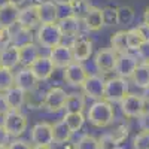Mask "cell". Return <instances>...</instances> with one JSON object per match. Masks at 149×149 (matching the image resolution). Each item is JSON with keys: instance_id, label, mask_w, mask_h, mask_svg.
I'll return each instance as SVG.
<instances>
[{"instance_id": "4fadbf2b", "label": "cell", "mask_w": 149, "mask_h": 149, "mask_svg": "<svg viewBox=\"0 0 149 149\" xmlns=\"http://www.w3.org/2000/svg\"><path fill=\"white\" fill-rule=\"evenodd\" d=\"M72 52H73V58L78 63H82V61L88 60L93 54V42L90 39H86L84 36H76L73 39L72 45Z\"/></svg>"}, {"instance_id": "e0dca14e", "label": "cell", "mask_w": 149, "mask_h": 149, "mask_svg": "<svg viewBox=\"0 0 149 149\" xmlns=\"http://www.w3.org/2000/svg\"><path fill=\"white\" fill-rule=\"evenodd\" d=\"M84 26L88 31H100L104 27V22H103V14H102V9L97 8V6H91L88 8L86 14L84 17Z\"/></svg>"}, {"instance_id": "6da1fadb", "label": "cell", "mask_w": 149, "mask_h": 149, "mask_svg": "<svg viewBox=\"0 0 149 149\" xmlns=\"http://www.w3.org/2000/svg\"><path fill=\"white\" fill-rule=\"evenodd\" d=\"M86 119L90 121L91 125L98 127V128H104V127L110 125L115 119L113 106L106 100H95L90 106L88 112H86Z\"/></svg>"}, {"instance_id": "db71d44e", "label": "cell", "mask_w": 149, "mask_h": 149, "mask_svg": "<svg viewBox=\"0 0 149 149\" xmlns=\"http://www.w3.org/2000/svg\"><path fill=\"white\" fill-rule=\"evenodd\" d=\"M86 2H88V3H90V0H86Z\"/></svg>"}, {"instance_id": "30bf717a", "label": "cell", "mask_w": 149, "mask_h": 149, "mask_svg": "<svg viewBox=\"0 0 149 149\" xmlns=\"http://www.w3.org/2000/svg\"><path fill=\"white\" fill-rule=\"evenodd\" d=\"M48 57L51 58V61L54 63L55 69H63V70L74 61L72 48L69 45H63V43H60V45L51 48Z\"/></svg>"}, {"instance_id": "60d3db41", "label": "cell", "mask_w": 149, "mask_h": 149, "mask_svg": "<svg viewBox=\"0 0 149 149\" xmlns=\"http://www.w3.org/2000/svg\"><path fill=\"white\" fill-rule=\"evenodd\" d=\"M8 149H33V146L26 140H12L8 145Z\"/></svg>"}, {"instance_id": "7c38bea8", "label": "cell", "mask_w": 149, "mask_h": 149, "mask_svg": "<svg viewBox=\"0 0 149 149\" xmlns=\"http://www.w3.org/2000/svg\"><path fill=\"white\" fill-rule=\"evenodd\" d=\"M63 78L72 86H82V84L85 82V79L88 78V72H86V69L84 67L82 63L73 61L72 64H69L64 69Z\"/></svg>"}, {"instance_id": "3957f363", "label": "cell", "mask_w": 149, "mask_h": 149, "mask_svg": "<svg viewBox=\"0 0 149 149\" xmlns=\"http://www.w3.org/2000/svg\"><path fill=\"white\" fill-rule=\"evenodd\" d=\"M29 125L27 116L21 113V110H9L3 116V127L10 137H19L26 133Z\"/></svg>"}, {"instance_id": "44dd1931", "label": "cell", "mask_w": 149, "mask_h": 149, "mask_svg": "<svg viewBox=\"0 0 149 149\" xmlns=\"http://www.w3.org/2000/svg\"><path fill=\"white\" fill-rule=\"evenodd\" d=\"M81 22L82 19H78L74 15H67L63 17L57 21V26L60 29V31L63 33V36L67 37H76L79 36V29H81Z\"/></svg>"}, {"instance_id": "7402d4cb", "label": "cell", "mask_w": 149, "mask_h": 149, "mask_svg": "<svg viewBox=\"0 0 149 149\" xmlns=\"http://www.w3.org/2000/svg\"><path fill=\"white\" fill-rule=\"evenodd\" d=\"M18 64H19V48L9 45L8 48L0 49V66L14 70Z\"/></svg>"}, {"instance_id": "277c9868", "label": "cell", "mask_w": 149, "mask_h": 149, "mask_svg": "<svg viewBox=\"0 0 149 149\" xmlns=\"http://www.w3.org/2000/svg\"><path fill=\"white\" fill-rule=\"evenodd\" d=\"M36 37H37L39 45H42L43 48L51 49V48L60 45L64 36L60 31L57 22H55V24H40L39 29H37Z\"/></svg>"}, {"instance_id": "836d02e7", "label": "cell", "mask_w": 149, "mask_h": 149, "mask_svg": "<svg viewBox=\"0 0 149 149\" xmlns=\"http://www.w3.org/2000/svg\"><path fill=\"white\" fill-rule=\"evenodd\" d=\"M69 8L72 10V15H74L78 19H84L86 10L90 8V3L86 2V0H74Z\"/></svg>"}, {"instance_id": "ba28073f", "label": "cell", "mask_w": 149, "mask_h": 149, "mask_svg": "<svg viewBox=\"0 0 149 149\" xmlns=\"http://www.w3.org/2000/svg\"><path fill=\"white\" fill-rule=\"evenodd\" d=\"M104 84L106 79H103L100 74H88V78L82 84V91L85 97H90L93 100H103Z\"/></svg>"}, {"instance_id": "7dc6e473", "label": "cell", "mask_w": 149, "mask_h": 149, "mask_svg": "<svg viewBox=\"0 0 149 149\" xmlns=\"http://www.w3.org/2000/svg\"><path fill=\"white\" fill-rule=\"evenodd\" d=\"M143 22L149 26V6H148V8L145 9V12H143Z\"/></svg>"}, {"instance_id": "c3c4849f", "label": "cell", "mask_w": 149, "mask_h": 149, "mask_svg": "<svg viewBox=\"0 0 149 149\" xmlns=\"http://www.w3.org/2000/svg\"><path fill=\"white\" fill-rule=\"evenodd\" d=\"M5 2H8V3H12V5H15V6H19V5H22L26 0H5Z\"/></svg>"}, {"instance_id": "e575fe53", "label": "cell", "mask_w": 149, "mask_h": 149, "mask_svg": "<svg viewBox=\"0 0 149 149\" xmlns=\"http://www.w3.org/2000/svg\"><path fill=\"white\" fill-rule=\"evenodd\" d=\"M102 14H103V22H104V26H109V27L118 26V14H116V8L106 6V8L102 9Z\"/></svg>"}, {"instance_id": "d590c367", "label": "cell", "mask_w": 149, "mask_h": 149, "mask_svg": "<svg viewBox=\"0 0 149 149\" xmlns=\"http://www.w3.org/2000/svg\"><path fill=\"white\" fill-rule=\"evenodd\" d=\"M143 42L145 40L137 34V31H136L134 29L127 31V46H128V51H137Z\"/></svg>"}, {"instance_id": "5bb4252c", "label": "cell", "mask_w": 149, "mask_h": 149, "mask_svg": "<svg viewBox=\"0 0 149 149\" xmlns=\"http://www.w3.org/2000/svg\"><path fill=\"white\" fill-rule=\"evenodd\" d=\"M30 70L33 72V74L36 76L37 81L43 82V81H48L49 78L52 76V73H54V70H55V66H54V63L51 61V58H49V57L40 55V57L30 66Z\"/></svg>"}, {"instance_id": "bcb514c9", "label": "cell", "mask_w": 149, "mask_h": 149, "mask_svg": "<svg viewBox=\"0 0 149 149\" xmlns=\"http://www.w3.org/2000/svg\"><path fill=\"white\" fill-rule=\"evenodd\" d=\"M55 3H58V5H63V6H70L74 0H54Z\"/></svg>"}, {"instance_id": "f546056e", "label": "cell", "mask_w": 149, "mask_h": 149, "mask_svg": "<svg viewBox=\"0 0 149 149\" xmlns=\"http://www.w3.org/2000/svg\"><path fill=\"white\" fill-rule=\"evenodd\" d=\"M64 122L67 124V125L70 127V130L73 133H76L79 131L82 127H84V124H85V116L82 112H66V115H64Z\"/></svg>"}, {"instance_id": "816d5d0a", "label": "cell", "mask_w": 149, "mask_h": 149, "mask_svg": "<svg viewBox=\"0 0 149 149\" xmlns=\"http://www.w3.org/2000/svg\"><path fill=\"white\" fill-rule=\"evenodd\" d=\"M113 149H124V148H121V146H116V148H113Z\"/></svg>"}, {"instance_id": "52a82bcc", "label": "cell", "mask_w": 149, "mask_h": 149, "mask_svg": "<svg viewBox=\"0 0 149 149\" xmlns=\"http://www.w3.org/2000/svg\"><path fill=\"white\" fill-rule=\"evenodd\" d=\"M116 61H118V54L112 48L100 49V51H97V54L94 57V64H95L97 70L100 73H103V74L115 72Z\"/></svg>"}, {"instance_id": "4316f807", "label": "cell", "mask_w": 149, "mask_h": 149, "mask_svg": "<svg viewBox=\"0 0 149 149\" xmlns=\"http://www.w3.org/2000/svg\"><path fill=\"white\" fill-rule=\"evenodd\" d=\"M31 42H33V33H31V30L18 26V29L15 31H12V45H14V46L21 48V46L27 45V43H31Z\"/></svg>"}, {"instance_id": "74e56055", "label": "cell", "mask_w": 149, "mask_h": 149, "mask_svg": "<svg viewBox=\"0 0 149 149\" xmlns=\"http://www.w3.org/2000/svg\"><path fill=\"white\" fill-rule=\"evenodd\" d=\"M12 45V29L0 26V49Z\"/></svg>"}, {"instance_id": "f35d334b", "label": "cell", "mask_w": 149, "mask_h": 149, "mask_svg": "<svg viewBox=\"0 0 149 149\" xmlns=\"http://www.w3.org/2000/svg\"><path fill=\"white\" fill-rule=\"evenodd\" d=\"M137 124H139V128L142 131L149 133V110H145L143 113L137 118Z\"/></svg>"}, {"instance_id": "d6986e66", "label": "cell", "mask_w": 149, "mask_h": 149, "mask_svg": "<svg viewBox=\"0 0 149 149\" xmlns=\"http://www.w3.org/2000/svg\"><path fill=\"white\" fill-rule=\"evenodd\" d=\"M37 81L30 67H24L15 74V86L21 88L26 93H33L37 88Z\"/></svg>"}, {"instance_id": "ab89813d", "label": "cell", "mask_w": 149, "mask_h": 149, "mask_svg": "<svg viewBox=\"0 0 149 149\" xmlns=\"http://www.w3.org/2000/svg\"><path fill=\"white\" fill-rule=\"evenodd\" d=\"M137 55L139 58H142L145 63H149V40H145L140 48L137 49Z\"/></svg>"}, {"instance_id": "b9f144b4", "label": "cell", "mask_w": 149, "mask_h": 149, "mask_svg": "<svg viewBox=\"0 0 149 149\" xmlns=\"http://www.w3.org/2000/svg\"><path fill=\"white\" fill-rule=\"evenodd\" d=\"M134 30L137 31V34L142 37L143 40H149V26L148 24L142 22V24H139L137 27H134Z\"/></svg>"}, {"instance_id": "8fae6325", "label": "cell", "mask_w": 149, "mask_h": 149, "mask_svg": "<svg viewBox=\"0 0 149 149\" xmlns=\"http://www.w3.org/2000/svg\"><path fill=\"white\" fill-rule=\"evenodd\" d=\"M139 66V60L136 55L127 52V54H121L118 55V61L115 66V73L116 76H121L124 79H128L133 76L134 70Z\"/></svg>"}, {"instance_id": "1f68e13d", "label": "cell", "mask_w": 149, "mask_h": 149, "mask_svg": "<svg viewBox=\"0 0 149 149\" xmlns=\"http://www.w3.org/2000/svg\"><path fill=\"white\" fill-rule=\"evenodd\" d=\"M15 85V74L12 70L0 66V93H6Z\"/></svg>"}, {"instance_id": "d6a6232c", "label": "cell", "mask_w": 149, "mask_h": 149, "mask_svg": "<svg viewBox=\"0 0 149 149\" xmlns=\"http://www.w3.org/2000/svg\"><path fill=\"white\" fill-rule=\"evenodd\" d=\"M74 149H100V142L94 136L84 134L78 140V143L74 145Z\"/></svg>"}, {"instance_id": "ac0fdd59", "label": "cell", "mask_w": 149, "mask_h": 149, "mask_svg": "<svg viewBox=\"0 0 149 149\" xmlns=\"http://www.w3.org/2000/svg\"><path fill=\"white\" fill-rule=\"evenodd\" d=\"M18 15H19V8L18 6L8 3V2L0 3V26L2 27L12 29L14 26H17Z\"/></svg>"}, {"instance_id": "f907efd6", "label": "cell", "mask_w": 149, "mask_h": 149, "mask_svg": "<svg viewBox=\"0 0 149 149\" xmlns=\"http://www.w3.org/2000/svg\"><path fill=\"white\" fill-rule=\"evenodd\" d=\"M0 149H8V146H0Z\"/></svg>"}, {"instance_id": "f5cc1de1", "label": "cell", "mask_w": 149, "mask_h": 149, "mask_svg": "<svg viewBox=\"0 0 149 149\" xmlns=\"http://www.w3.org/2000/svg\"><path fill=\"white\" fill-rule=\"evenodd\" d=\"M146 64H148V67H149V63H146Z\"/></svg>"}, {"instance_id": "8d00e7d4", "label": "cell", "mask_w": 149, "mask_h": 149, "mask_svg": "<svg viewBox=\"0 0 149 149\" xmlns=\"http://www.w3.org/2000/svg\"><path fill=\"white\" fill-rule=\"evenodd\" d=\"M133 149H149V133L140 131L133 139Z\"/></svg>"}, {"instance_id": "9a60e30c", "label": "cell", "mask_w": 149, "mask_h": 149, "mask_svg": "<svg viewBox=\"0 0 149 149\" xmlns=\"http://www.w3.org/2000/svg\"><path fill=\"white\" fill-rule=\"evenodd\" d=\"M31 142L34 145H52V125L49 122H37L31 128Z\"/></svg>"}, {"instance_id": "f6af8a7d", "label": "cell", "mask_w": 149, "mask_h": 149, "mask_svg": "<svg viewBox=\"0 0 149 149\" xmlns=\"http://www.w3.org/2000/svg\"><path fill=\"white\" fill-rule=\"evenodd\" d=\"M142 97H143V100L146 102V104H149V85L145 86V88H142Z\"/></svg>"}, {"instance_id": "f1b7e54d", "label": "cell", "mask_w": 149, "mask_h": 149, "mask_svg": "<svg viewBox=\"0 0 149 149\" xmlns=\"http://www.w3.org/2000/svg\"><path fill=\"white\" fill-rule=\"evenodd\" d=\"M131 79H133V84L136 86H139V88H145V86H148L149 85V67H148V64L146 63L139 64L137 69L134 70Z\"/></svg>"}, {"instance_id": "83f0119b", "label": "cell", "mask_w": 149, "mask_h": 149, "mask_svg": "<svg viewBox=\"0 0 149 149\" xmlns=\"http://www.w3.org/2000/svg\"><path fill=\"white\" fill-rule=\"evenodd\" d=\"M64 109L66 112H82L85 109V94H81V93L69 94Z\"/></svg>"}, {"instance_id": "5b68a950", "label": "cell", "mask_w": 149, "mask_h": 149, "mask_svg": "<svg viewBox=\"0 0 149 149\" xmlns=\"http://www.w3.org/2000/svg\"><path fill=\"white\" fill-rule=\"evenodd\" d=\"M119 107L127 118H139L146 110V102L142 94H127L119 103Z\"/></svg>"}, {"instance_id": "ee69618b", "label": "cell", "mask_w": 149, "mask_h": 149, "mask_svg": "<svg viewBox=\"0 0 149 149\" xmlns=\"http://www.w3.org/2000/svg\"><path fill=\"white\" fill-rule=\"evenodd\" d=\"M9 137H10V136L8 134L5 127L0 125V146H8L9 145Z\"/></svg>"}, {"instance_id": "484cf974", "label": "cell", "mask_w": 149, "mask_h": 149, "mask_svg": "<svg viewBox=\"0 0 149 149\" xmlns=\"http://www.w3.org/2000/svg\"><path fill=\"white\" fill-rule=\"evenodd\" d=\"M110 48L113 49L118 55L128 52V46H127V31H125V30H119V31H116V33L112 34V37H110Z\"/></svg>"}, {"instance_id": "cb8c5ba5", "label": "cell", "mask_w": 149, "mask_h": 149, "mask_svg": "<svg viewBox=\"0 0 149 149\" xmlns=\"http://www.w3.org/2000/svg\"><path fill=\"white\" fill-rule=\"evenodd\" d=\"M5 97H6V102L9 104V109L10 110H19L24 103H26V97H27V93L22 91L18 86H12L9 88L6 93H5Z\"/></svg>"}, {"instance_id": "7a4b0ae2", "label": "cell", "mask_w": 149, "mask_h": 149, "mask_svg": "<svg viewBox=\"0 0 149 149\" xmlns=\"http://www.w3.org/2000/svg\"><path fill=\"white\" fill-rule=\"evenodd\" d=\"M127 94H128L127 79H124L121 76H113V78L106 79L103 100H106L109 103H121L122 98Z\"/></svg>"}, {"instance_id": "d4e9b609", "label": "cell", "mask_w": 149, "mask_h": 149, "mask_svg": "<svg viewBox=\"0 0 149 149\" xmlns=\"http://www.w3.org/2000/svg\"><path fill=\"white\" fill-rule=\"evenodd\" d=\"M73 131L70 130V127L64 122V119H61L58 122H55L52 125V137H54V143L55 145H63V143H69L72 139Z\"/></svg>"}, {"instance_id": "681fc988", "label": "cell", "mask_w": 149, "mask_h": 149, "mask_svg": "<svg viewBox=\"0 0 149 149\" xmlns=\"http://www.w3.org/2000/svg\"><path fill=\"white\" fill-rule=\"evenodd\" d=\"M33 149H52L51 145H34Z\"/></svg>"}, {"instance_id": "ffe728a7", "label": "cell", "mask_w": 149, "mask_h": 149, "mask_svg": "<svg viewBox=\"0 0 149 149\" xmlns=\"http://www.w3.org/2000/svg\"><path fill=\"white\" fill-rule=\"evenodd\" d=\"M37 12H39L40 24H55L58 21V6L52 0L37 3Z\"/></svg>"}, {"instance_id": "8992f818", "label": "cell", "mask_w": 149, "mask_h": 149, "mask_svg": "<svg viewBox=\"0 0 149 149\" xmlns=\"http://www.w3.org/2000/svg\"><path fill=\"white\" fill-rule=\"evenodd\" d=\"M67 93L64 88L61 86H52L49 88L43 97L42 106L48 110V112H58L61 109H64L66 106V100H67Z\"/></svg>"}, {"instance_id": "7bdbcfd3", "label": "cell", "mask_w": 149, "mask_h": 149, "mask_svg": "<svg viewBox=\"0 0 149 149\" xmlns=\"http://www.w3.org/2000/svg\"><path fill=\"white\" fill-rule=\"evenodd\" d=\"M9 110H10V109H9V104H8V102H6L5 94H0V116H5Z\"/></svg>"}, {"instance_id": "603a6c76", "label": "cell", "mask_w": 149, "mask_h": 149, "mask_svg": "<svg viewBox=\"0 0 149 149\" xmlns=\"http://www.w3.org/2000/svg\"><path fill=\"white\" fill-rule=\"evenodd\" d=\"M39 57H40V51L34 42L19 48V64L24 67H30Z\"/></svg>"}, {"instance_id": "4dcf8cb0", "label": "cell", "mask_w": 149, "mask_h": 149, "mask_svg": "<svg viewBox=\"0 0 149 149\" xmlns=\"http://www.w3.org/2000/svg\"><path fill=\"white\" fill-rule=\"evenodd\" d=\"M116 14H118V26H130L136 18L134 9L128 5H122L116 8Z\"/></svg>"}, {"instance_id": "2e32d148", "label": "cell", "mask_w": 149, "mask_h": 149, "mask_svg": "<svg viewBox=\"0 0 149 149\" xmlns=\"http://www.w3.org/2000/svg\"><path fill=\"white\" fill-rule=\"evenodd\" d=\"M18 26L33 30L36 27L40 26V18H39V12H37V5H30L19 9V15H18Z\"/></svg>"}, {"instance_id": "9c48e42d", "label": "cell", "mask_w": 149, "mask_h": 149, "mask_svg": "<svg viewBox=\"0 0 149 149\" xmlns=\"http://www.w3.org/2000/svg\"><path fill=\"white\" fill-rule=\"evenodd\" d=\"M127 137H128V127L124 125V124L118 125L98 139L100 149H113V148L119 146L124 140H127Z\"/></svg>"}]
</instances>
